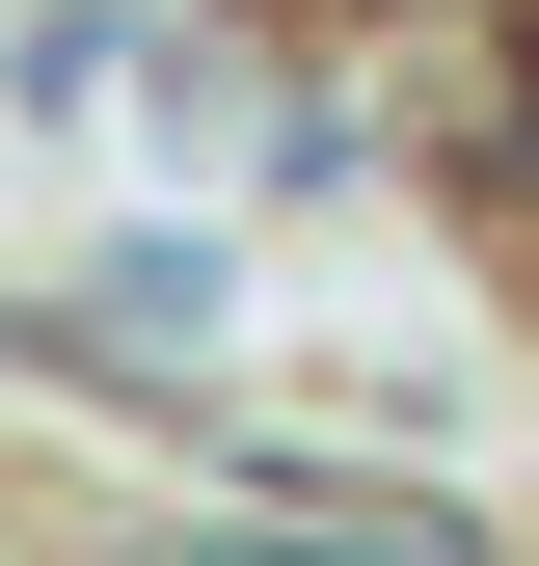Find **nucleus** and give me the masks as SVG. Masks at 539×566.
<instances>
[{
	"mask_svg": "<svg viewBox=\"0 0 539 566\" xmlns=\"http://www.w3.org/2000/svg\"><path fill=\"white\" fill-rule=\"evenodd\" d=\"M162 566H324V539H162Z\"/></svg>",
	"mask_w": 539,
	"mask_h": 566,
	"instance_id": "f257e3e1",
	"label": "nucleus"
}]
</instances>
